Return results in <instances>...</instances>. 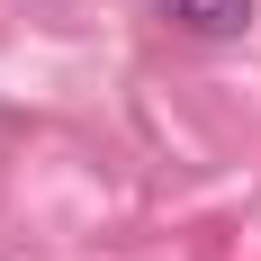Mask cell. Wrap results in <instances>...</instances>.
<instances>
[{"mask_svg":"<svg viewBox=\"0 0 261 261\" xmlns=\"http://www.w3.org/2000/svg\"><path fill=\"white\" fill-rule=\"evenodd\" d=\"M153 9L180 27V36H198V45H225V36H243V27H252L261 0H153Z\"/></svg>","mask_w":261,"mask_h":261,"instance_id":"cell-1","label":"cell"}]
</instances>
